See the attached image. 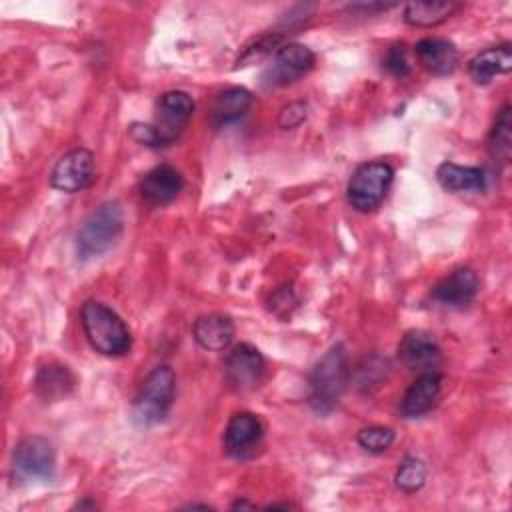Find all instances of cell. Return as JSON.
Masks as SVG:
<instances>
[{
    "label": "cell",
    "mask_w": 512,
    "mask_h": 512,
    "mask_svg": "<svg viewBox=\"0 0 512 512\" xmlns=\"http://www.w3.org/2000/svg\"><path fill=\"white\" fill-rule=\"evenodd\" d=\"M382 68L394 76V78H406L412 72V64H410V56H408V46L404 42H396L392 44L384 56H382Z\"/></svg>",
    "instance_id": "cell-26"
},
{
    "label": "cell",
    "mask_w": 512,
    "mask_h": 512,
    "mask_svg": "<svg viewBox=\"0 0 512 512\" xmlns=\"http://www.w3.org/2000/svg\"><path fill=\"white\" fill-rule=\"evenodd\" d=\"M192 336L200 348L220 352L226 350L234 338V322L220 312L202 314L192 324Z\"/></svg>",
    "instance_id": "cell-16"
},
{
    "label": "cell",
    "mask_w": 512,
    "mask_h": 512,
    "mask_svg": "<svg viewBox=\"0 0 512 512\" xmlns=\"http://www.w3.org/2000/svg\"><path fill=\"white\" fill-rule=\"evenodd\" d=\"M436 178L440 186L450 192H482L486 188V174L478 166L442 162L436 170Z\"/></svg>",
    "instance_id": "cell-21"
},
{
    "label": "cell",
    "mask_w": 512,
    "mask_h": 512,
    "mask_svg": "<svg viewBox=\"0 0 512 512\" xmlns=\"http://www.w3.org/2000/svg\"><path fill=\"white\" fill-rule=\"evenodd\" d=\"M224 374L234 390H250L260 382L264 374V356L256 346L240 342L228 352L224 362Z\"/></svg>",
    "instance_id": "cell-10"
},
{
    "label": "cell",
    "mask_w": 512,
    "mask_h": 512,
    "mask_svg": "<svg viewBox=\"0 0 512 512\" xmlns=\"http://www.w3.org/2000/svg\"><path fill=\"white\" fill-rule=\"evenodd\" d=\"M182 188H184L182 174L170 164H160L142 176L138 192L148 204L164 206V204H170L180 194Z\"/></svg>",
    "instance_id": "cell-14"
},
{
    "label": "cell",
    "mask_w": 512,
    "mask_h": 512,
    "mask_svg": "<svg viewBox=\"0 0 512 512\" xmlns=\"http://www.w3.org/2000/svg\"><path fill=\"white\" fill-rule=\"evenodd\" d=\"M442 376L440 372H420L418 378L406 388L400 400V414L404 418H418L434 408L440 398Z\"/></svg>",
    "instance_id": "cell-15"
},
{
    "label": "cell",
    "mask_w": 512,
    "mask_h": 512,
    "mask_svg": "<svg viewBox=\"0 0 512 512\" xmlns=\"http://www.w3.org/2000/svg\"><path fill=\"white\" fill-rule=\"evenodd\" d=\"M488 152L496 162L506 164L512 154V108L504 104L494 118L488 134Z\"/></svg>",
    "instance_id": "cell-23"
},
{
    "label": "cell",
    "mask_w": 512,
    "mask_h": 512,
    "mask_svg": "<svg viewBox=\"0 0 512 512\" xmlns=\"http://www.w3.org/2000/svg\"><path fill=\"white\" fill-rule=\"evenodd\" d=\"M264 436L260 418L252 412H236L224 428V448L234 458H248L256 452Z\"/></svg>",
    "instance_id": "cell-12"
},
{
    "label": "cell",
    "mask_w": 512,
    "mask_h": 512,
    "mask_svg": "<svg viewBox=\"0 0 512 512\" xmlns=\"http://www.w3.org/2000/svg\"><path fill=\"white\" fill-rule=\"evenodd\" d=\"M478 290H480L478 274L472 268L464 266V268L452 270L442 280H438L430 292V298L442 306L462 308L476 298Z\"/></svg>",
    "instance_id": "cell-13"
},
{
    "label": "cell",
    "mask_w": 512,
    "mask_h": 512,
    "mask_svg": "<svg viewBox=\"0 0 512 512\" xmlns=\"http://www.w3.org/2000/svg\"><path fill=\"white\" fill-rule=\"evenodd\" d=\"M80 322L90 346L104 356H124L132 346V336L124 320L106 304L86 300L80 310Z\"/></svg>",
    "instance_id": "cell-2"
},
{
    "label": "cell",
    "mask_w": 512,
    "mask_h": 512,
    "mask_svg": "<svg viewBox=\"0 0 512 512\" xmlns=\"http://www.w3.org/2000/svg\"><path fill=\"white\" fill-rule=\"evenodd\" d=\"M512 46L508 42L478 52L468 62V74L476 84H490L496 76L510 72Z\"/></svg>",
    "instance_id": "cell-18"
},
{
    "label": "cell",
    "mask_w": 512,
    "mask_h": 512,
    "mask_svg": "<svg viewBox=\"0 0 512 512\" xmlns=\"http://www.w3.org/2000/svg\"><path fill=\"white\" fill-rule=\"evenodd\" d=\"M416 56L420 64L434 76L452 74L458 64V50L446 38H422L416 46Z\"/></svg>",
    "instance_id": "cell-17"
},
{
    "label": "cell",
    "mask_w": 512,
    "mask_h": 512,
    "mask_svg": "<svg viewBox=\"0 0 512 512\" xmlns=\"http://www.w3.org/2000/svg\"><path fill=\"white\" fill-rule=\"evenodd\" d=\"M232 508H254V504H250V502H246V500H236V502L232 504Z\"/></svg>",
    "instance_id": "cell-28"
},
{
    "label": "cell",
    "mask_w": 512,
    "mask_h": 512,
    "mask_svg": "<svg viewBox=\"0 0 512 512\" xmlns=\"http://www.w3.org/2000/svg\"><path fill=\"white\" fill-rule=\"evenodd\" d=\"M426 476H428L426 464L416 456H406L400 462V466L396 468L394 484L398 490H402L406 494H414L426 484Z\"/></svg>",
    "instance_id": "cell-24"
},
{
    "label": "cell",
    "mask_w": 512,
    "mask_h": 512,
    "mask_svg": "<svg viewBox=\"0 0 512 512\" xmlns=\"http://www.w3.org/2000/svg\"><path fill=\"white\" fill-rule=\"evenodd\" d=\"M392 180H394V168L388 162L372 160V162L360 164L352 172L346 188L350 206L358 212L376 210L386 198L392 186Z\"/></svg>",
    "instance_id": "cell-6"
},
{
    "label": "cell",
    "mask_w": 512,
    "mask_h": 512,
    "mask_svg": "<svg viewBox=\"0 0 512 512\" xmlns=\"http://www.w3.org/2000/svg\"><path fill=\"white\" fill-rule=\"evenodd\" d=\"M124 228V212L118 202H102L94 208L76 232V256L80 260H92L102 256L118 240Z\"/></svg>",
    "instance_id": "cell-4"
},
{
    "label": "cell",
    "mask_w": 512,
    "mask_h": 512,
    "mask_svg": "<svg viewBox=\"0 0 512 512\" xmlns=\"http://www.w3.org/2000/svg\"><path fill=\"white\" fill-rule=\"evenodd\" d=\"M176 392V374L168 364L154 366L146 378L142 380L134 404H132V416L134 422L140 426H152L162 422L174 402Z\"/></svg>",
    "instance_id": "cell-5"
},
{
    "label": "cell",
    "mask_w": 512,
    "mask_h": 512,
    "mask_svg": "<svg viewBox=\"0 0 512 512\" xmlns=\"http://www.w3.org/2000/svg\"><path fill=\"white\" fill-rule=\"evenodd\" d=\"M398 356L408 370L418 374L438 372L442 364L440 344L426 330H408L398 344Z\"/></svg>",
    "instance_id": "cell-11"
},
{
    "label": "cell",
    "mask_w": 512,
    "mask_h": 512,
    "mask_svg": "<svg viewBox=\"0 0 512 512\" xmlns=\"http://www.w3.org/2000/svg\"><path fill=\"white\" fill-rule=\"evenodd\" d=\"M350 380L348 356L342 344H334L310 372V406L318 414H328L340 402Z\"/></svg>",
    "instance_id": "cell-3"
},
{
    "label": "cell",
    "mask_w": 512,
    "mask_h": 512,
    "mask_svg": "<svg viewBox=\"0 0 512 512\" xmlns=\"http://www.w3.org/2000/svg\"><path fill=\"white\" fill-rule=\"evenodd\" d=\"M74 382H76L74 374L68 370V366H62L58 362H48L38 368L34 378V390L42 400L54 402L68 396L74 388Z\"/></svg>",
    "instance_id": "cell-20"
},
{
    "label": "cell",
    "mask_w": 512,
    "mask_h": 512,
    "mask_svg": "<svg viewBox=\"0 0 512 512\" xmlns=\"http://www.w3.org/2000/svg\"><path fill=\"white\" fill-rule=\"evenodd\" d=\"M360 448H364L370 454H382L386 452L394 442V430L388 426H368L362 428L356 436Z\"/></svg>",
    "instance_id": "cell-25"
},
{
    "label": "cell",
    "mask_w": 512,
    "mask_h": 512,
    "mask_svg": "<svg viewBox=\"0 0 512 512\" xmlns=\"http://www.w3.org/2000/svg\"><path fill=\"white\" fill-rule=\"evenodd\" d=\"M12 472L20 482H50L56 472V454L44 436H26L14 446Z\"/></svg>",
    "instance_id": "cell-7"
},
{
    "label": "cell",
    "mask_w": 512,
    "mask_h": 512,
    "mask_svg": "<svg viewBox=\"0 0 512 512\" xmlns=\"http://www.w3.org/2000/svg\"><path fill=\"white\" fill-rule=\"evenodd\" d=\"M94 182V156L86 148H74L66 152L52 168V188L72 194L86 190Z\"/></svg>",
    "instance_id": "cell-9"
},
{
    "label": "cell",
    "mask_w": 512,
    "mask_h": 512,
    "mask_svg": "<svg viewBox=\"0 0 512 512\" xmlns=\"http://www.w3.org/2000/svg\"><path fill=\"white\" fill-rule=\"evenodd\" d=\"M252 102H254L252 92L242 86H232V88L222 90L212 104V112H210L212 126L226 128V126L238 122L240 118L246 116Z\"/></svg>",
    "instance_id": "cell-19"
},
{
    "label": "cell",
    "mask_w": 512,
    "mask_h": 512,
    "mask_svg": "<svg viewBox=\"0 0 512 512\" xmlns=\"http://www.w3.org/2000/svg\"><path fill=\"white\" fill-rule=\"evenodd\" d=\"M194 114V100L184 90L164 92L156 102V114L150 124H132V138L148 148H162L172 144Z\"/></svg>",
    "instance_id": "cell-1"
},
{
    "label": "cell",
    "mask_w": 512,
    "mask_h": 512,
    "mask_svg": "<svg viewBox=\"0 0 512 512\" xmlns=\"http://www.w3.org/2000/svg\"><path fill=\"white\" fill-rule=\"evenodd\" d=\"M456 10V2H408L404 6V22L418 28H430L442 24Z\"/></svg>",
    "instance_id": "cell-22"
},
{
    "label": "cell",
    "mask_w": 512,
    "mask_h": 512,
    "mask_svg": "<svg viewBox=\"0 0 512 512\" xmlns=\"http://www.w3.org/2000/svg\"><path fill=\"white\" fill-rule=\"evenodd\" d=\"M306 114H308V106L304 102H290L288 106H284L280 110L278 124L284 130H292V128L300 126L306 120Z\"/></svg>",
    "instance_id": "cell-27"
},
{
    "label": "cell",
    "mask_w": 512,
    "mask_h": 512,
    "mask_svg": "<svg viewBox=\"0 0 512 512\" xmlns=\"http://www.w3.org/2000/svg\"><path fill=\"white\" fill-rule=\"evenodd\" d=\"M314 62H316V56L308 46L298 44V42L282 44L272 54V60L262 74V84L266 88H278V86L292 84L294 80L308 74L312 70Z\"/></svg>",
    "instance_id": "cell-8"
}]
</instances>
